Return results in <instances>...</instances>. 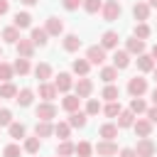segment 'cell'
<instances>
[{
    "instance_id": "1",
    "label": "cell",
    "mask_w": 157,
    "mask_h": 157,
    "mask_svg": "<svg viewBox=\"0 0 157 157\" xmlns=\"http://www.w3.org/2000/svg\"><path fill=\"white\" fill-rule=\"evenodd\" d=\"M103 20L105 22H115L118 17H120V12H123V7H120V2L118 0H108V2H103Z\"/></svg>"
},
{
    "instance_id": "2",
    "label": "cell",
    "mask_w": 157,
    "mask_h": 157,
    "mask_svg": "<svg viewBox=\"0 0 157 157\" xmlns=\"http://www.w3.org/2000/svg\"><path fill=\"white\" fill-rule=\"evenodd\" d=\"M145 91H147V78H142V76H132V78L128 81V93H130L132 98H140Z\"/></svg>"
},
{
    "instance_id": "3",
    "label": "cell",
    "mask_w": 157,
    "mask_h": 157,
    "mask_svg": "<svg viewBox=\"0 0 157 157\" xmlns=\"http://www.w3.org/2000/svg\"><path fill=\"white\" fill-rule=\"evenodd\" d=\"M135 152H137V157H152L157 152V147H155V142L150 137H140L137 145H135Z\"/></svg>"
},
{
    "instance_id": "4",
    "label": "cell",
    "mask_w": 157,
    "mask_h": 157,
    "mask_svg": "<svg viewBox=\"0 0 157 157\" xmlns=\"http://www.w3.org/2000/svg\"><path fill=\"white\" fill-rule=\"evenodd\" d=\"M74 88H76V96H78V98H88V96L93 93V81H91L88 76H81V78L74 83Z\"/></svg>"
},
{
    "instance_id": "5",
    "label": "cell",
    "mask_w": 157,
    "mask_h": 157,
    "mask_svg": "<svg viewBox=\"0 0 157 157\" xmlns=\"http://www.w3.org/2000/svg\"><path fill=\"white\" fill-rule=\"evenodd\" d=\"M34 115H37L39 120H49V123H52V118H56V105H54V103H39L37 110H34Z\"/></svg>"
},
{
    "instance_id": "6",
    "label": "cell",
    "mask_w": 157,
    "mask_h": 157,
    "mask_svg": "<svg viewBox=\"0 0 157 157\" xmlns=\"http://www.w3.org/2000/svg\"><path fill=\"white\" fill-rule=\"evenodd\" d=\"M96 152H98V157H113V155H118V145L113 140H101L96 145Z\"/></svg>"
},
{
    "instance_id": "7",
    "label": "cell",
    "mask_w": 157,
    "mask_h": 157,
    "mask_svg": "<svg viewBox=\"0 0 157 157\" xmlns=\"http://www.w3.org/2000/svg\"><path fill=\"white\" fill-rule=\"evenodd\" d=\"M86 59H88L91 64H103V61H105V49H103L101 44H93V47H88Z\"/></svg>"
},
{
    "instance_id": "8",
    "label": "cell",
    "mask_w": 157,
    "mask_h": 157,
    "mask_svg": "<svg viewBox=\"0 0 157 157\" xmlns=\"http://www.w3.org/2000/svg\"><path fill=\"white\" fill-rule=\"evenodd\" d=\"M15 47H17V56L32 59V54H34V42H32V39H20Z\"/></svg>"
},
{
    "instance_id": "9",
    "label": "cell",
    "mask_w": 157,
    "mask_h": 157,
    "mask_svg": "<svg viewBox=\"0 0 157 157\" xmlns=\"http://www.w3.org/2000/svg\"><path fill=\"white\" fill-rule=\"evenodd\" d=\"M132 17H135L137 22L150 20V5H147V2H135V5H132Z\"/></svg>"
},
{
    "instance_id": "10",
    "label": "cell",
    "mask_w": 157,
    "mask_h": 157,
    "mask_svg": "<svg viewBox=\"0 0 157 157\" xmlns=\"http://www.w3.org/2000/svg\"><path fill=\"white\" fill-rule=\"evenodd\" d=\"M118 32H113V29H108V32H103V37H101V47L103 49H118Z\"/></svg>"
},
{
    "instance_id": "11",
    "label": "cell",
    "mask_w": 157,
    "mask_h": 157,
    "mask_svg": "<svg viewBox=\"0 0 157 157\" xmlns=\"http://www.w3.org/2000/svg\"><path fill=\"white\" fill-rule=\"evenodd\" d=\"M125 52L128 54H145V42L142 39H137V37H130L128 42H125Z\"/></svg>"
},
{
    "instance_id": "12",
    "label": "cell",
    "mask_w": 157,
    "mask_h": 157,
    "mask_svg": "<svg viewBox=\"0 0 157 157\" xmlns=\"http://www.w3.org/2000/svg\"><path fill=\"white\" fill-rule=\"evenodd\" d=\"M113 66H115V69H128V66H130V54H128L125 49H115V54H113Z\"/></svg>"
},
{
    "instance_id": "13",
    "label": "cell",
    "mask_w": 157,
    "mask_h": 157,
    "mask_svg": "<svg viewBox=\"0 0 157 157\" xmlns=\"http://www.w3.org/2000/svg\"><path fill=\"white\" fill-rule=\"evenodd\" d=\"M54 86H56V91H61V93H66L71 86H74V81H71V74H66V71H61L56 78H54Z\"/></svg>"
},
{
    "instance_id": "14",
    "label": "cell",
    "mask_w": 157,
    "mask_h": 157,
    "mask_svg": "<svg viewBox=\"0 0 157 157\" xmlns=\"http://www.w3.org/2000/svg\"><path fill=\"white\" fill-rule=\"evenodd\" d=\"M56 93H59V91H56L54 83H39V98H42L44 103H52Z\"/></svg>"
},
{
    "instance_id": "15",
    "label": "cell",
    "mask_w": 157,
    "mask_h": 157,
    "mask_svg": "<svg viewBox=\"0 0 157 157\" xmlns=\"http://www.w3.org/2000/svg\"><path fill=\"white\" fill-rule=\"evenodd\" d=\"M98 135H101L103 140H115V137H118V125H115V123H103V125L98 128Z\"/></svg>"
},
{
    "instance_id": "16",
    "label": "cell",
    "mask_w": 157,
    "mask_h": 157,
    "mask_svg": "<svg viewBox=\"0 0 157 157\" xmlns=\"http://www.w3.org/2000/svg\"><path fill=\"white\" fill-rule=\"evenodd\" d=\"M44 29H47V34H54V37H59V34L64 32V22H61L59 17H49Z\"/></svg>"
},
{
    "instance_id": "17",
    "label": "cell",
    "mask_w": 157,
    "mask_h": 157,
    "mask_svg": "<svg viewBox=\"0 0 157 157\" xmlns=\"http://www.w3.org/2000/svg\"><path fill=\"white\" fill-rule=\"evenodd\" d=\"M29 39L34 42V47H44V44L49 42V34H47V29H44V27H34Z\"/></svg>"
},
{
    "instance_id": "18",
    "label": "cell",
    "mask_w": 157,
    "mask_h": 157,
    "mask_svg": "<svg viewBox=\"0 0 157 157\" xmlns=\"http://www.w3.org/2000/svg\"><path fill=\"white\" fill-rule=\"evenodd\" d=\"M115 125H118V128H132V125H135V113H132L130 108H128V110H120Z\"/></svg>"
},
{
    "instance_id": "19",
    "label": "cell",
    "mask_w": 157,
    "mask_h": 157,
    "mask_svg": "<svg viewBox=\"0 0 157 157\" xmlns=\"http://www.w3.org/2000/svg\"><path fill=\"white\" fill-rule=\"evenodd\" d=\"M52 132H54V125H52L49 120H39V123L34 125V135H37L39 140H42V137H49Z\"/></svg>"
},
{
    "instance_id": "20",
    "label": "cell",
    "mask_w": 157,
    "mask_h": 157,
    "mask_svg": "<svg viewBox=\"0 0 157 157\" xmlns=\"http://www.w3.org/2000/svg\"><path fill=\"white\" fill-rule=\"evenodd\" d=\"M137 69H140L142 74L155 71V59H152L150 54H140V56H137Z\"/></svg>"
},
{
    "instance_id": "21",
    "label": "cell",
    "mask_w": 157,
    "mask_h": 157,
    "mask_svg": "<svg viewBox=\"0 0 157 157\" xmlns=\"http://www.w3.org/2000/svg\"><path fill=\"white\" fill-rule=\"evenodd\" d=\"M78 105H81V98H78L76 93H74V96H64V101H61V108L69 110V113H76Z\"/></svg>"
},
{
    "instance_id": "22",
    "label": "cell",
    "mask_w": 157,
    "mask_h": 157,
    "mask_svg": "<svg viewBox=\"0 0 157 157\" xmlns=\"http://www.w3.org/2000/svg\"><path fill=\"white\" fill-rule=\"evenodd\" d=\"M71 128H86V123H88V115L86 113H81V110H76V113H71L69 115V120H66Z\"/></svg>"
},
{
    "instance_id": "23",
    "label": "cell",
    "mask_w": 157,
    "mask_h": 157,
    "mask_svg": "<svg viewBox=\"0 0 157 157\" xmlns=\"http://www.w3.org/2000/svg\"><path fill=\"white\" fill-rule=\"evenodd\" d=\"M132 128H135L137 137H150V132H152V123H150V120H142V118H140V120H135V125H132Z\"/></svg>"
},
{
    "instance_id": "24",
    "label": "cell",
    "mask_w": 157,
    "mask_h": 157,
    "mask_svg": "<svg viewBox=\"0 0 157 157\" xmlns=\"http://www.w3.org/2000/svg\"><path fill=\"white\" fill-rule=\"evenodd\" d=\"M2 39H5L7 44H17L22 37H20V29L12 25V27H5V29H2Z\"/></svg>"
},
{
    "instance_id": "25",
    "label": "cell",
    "mask_w": 157,
    "mask_h": 157,
    "mask_svg": "<svg viewBox=\"0 0 157 157\" xmlns=\"http://www.w3.org/2000/svg\"><path fill=\"white\" fill-rule=\"evenodd\" d=\"M71 69H74V74H78V76H88V69H91V61H88V59H74V64H71Z\"/></svg>"
},
{
    "instance_id": "26",
    "label": "cell",
    "mask_w": 157,
    "mask_h": 157,
    "mask_svg": "<svg viewBox=\"0 0 157 157\" xmlns=\"http://www.w3.org/2000/svg\"><path fill=\"white\" fill-rule=\"evenodd\" d=\"M15 101H17L22 108H27V105H32V101H34V91H32V88H22Z\"/></svg>"
},
{
    "instance_id": "27",
    "label": "cell",
    "mask_w": 157,
    "mask_h": 157,
    "mask_svg": "<svg viewBox=\"0 0 157 157\" xmlns=\"http://www.w3.org/2000/svg\"><path fill=\"white\" fill-rule=\"evenodd\" d=\"M34 76L39 78V83H47V78L52 76V66L49 64H37L34 66Z\"/></svg>"
},
{
    "instance_id": "28",
    "label": "cell",
    "mask_w": 157,
    "mask_h": 157,
    "mask_svg": "<svg viewBox=\"0 0 157 157\" xmlns=\"http://www.w3.org/2000/svg\"><path fill=\"white\" fill-rule=\"evenodd\" d=\"M29 25H32V15L29 12H17L15 15V27L17 29H27Z\"/></svg>"
},
{
    "instance_id": "29",
    "label": "cell",
    "mask_w": 157,
    "mask_h": 157,
    "mask_svg": "<svg viewBox=\"0 0 157 157\" xmlns=\"http://www.w3.org/2000/svg\"><path fill=\"white\" fill-rule=\"evenodd\" d=\"M150 34H152V29H150V25H147V22H137V25H135L132 37H137V39H142V42H145Z\"/></svg>"
},
{
    "instance_id": "30",
    "label": "cell",
    "mask_w": 157,
    "mask_h": 157,
    "mask_svg": "<svg viewBox=\"0 0 157 157\" xmlns=\"http://www.w3.org/2000/svg\"><path fill=\"white\" fill-rule=\"evenodd\" d=\"M17 88H15V83L12 81H7V83H0V98H17Z\"/></svg>"
},
{
    "instance_id": "31",
    "label": "cell",
    "mask_w": 157,
    "mask_h": 157,
    "mask_svg": "<svg viewBox=\"0 0 157 157\" xmlns=\"http://www.w3.org/2000/svg\"><path fill=\"white\" fill-rule=\"evenodd\" d=\"M78 47H81L78 34H66V37H64V49H66V52H76Z\"/></svg>"
},
{
    "instance_id": "32",
    "label": "cell",
    "mask_w": 157,
    "mask_h": 157,
    "mask_svg": "<svg viewBox=\"0 0 157 157\" xmlns=\"http://www.w3.org/2000/svg\"><path fill=\"white\" fill-rule=\"evenodd\" d=\"M12 69H15V74H20V76L29 74V59H22V56H17V59H15V64H12Z\"/></svg>"
},
{
    "instance_id": "33",
    "label": "cell",
    "mask_w": 157,
    "mask_h": 157,
    "mask_svg": "<svg viewBox=\"0 0 157 157\" xmlns=\"http://www.w3.org/2000/svg\"><path fill=\"white\" fill-rule=\"evenodd\" d=\"M74 152H76V145H71L69 140H61L59 147H56V155H59V157H69V155H74Z\"/></svg>"
},
{
    "instance_id": "34",
    "label": "cell",
    "mask_w": 157,
    "mask_h": 157,
    "mask_svg": "<svg viewBox=\"0 0 157 157\" xmlns=\"http://www.w3.org/2000/svg\"><path fill=\"white\" fill-rule=\"evenodd\" d=\"M101 78H103L105 83H113V81L118 78V69H115V66H103V69H101Z\"/></svg>"
},
{
    "instance_id": "35",
    "label": "cell",
    "mask_w": 157,
    "mask_h": 157,
    "mask_svg": "<svg viewBox=\"0 0 157 157\" xmlns=\"http://www.w3.org/2000/svg\"><path fill=\"white\" fill-rule=\"evenodd\" d=\"M39 145H42V140L34 135V137H27L25 140V152H29V155H37L39 152Z\"/></svg>"
},
{
    "instance_id": "36",
    "label": "cell",
    "mask_w": 157,
    "mask_h": 157,
    "mask_svg": "<svg viewBox=\"0 0 157 157\" xmlns=\"http://www.w3.org/2000/svg\"><path fill=\"white\" fill-rule=\"evenodd\" d=\"M101 96H103V98H105V101L110 103V101H118V96H120V91H118V86H113V83H108V86L103 88V93H101Z\"/></svg>"
},
{
    "instance_id": "37",
    "label": "cell",
    "mask_w": 157,
    "mask_h": 157,
    "mask_svg": "<svg viewBox=\"0 0 157 157\" xmlns=\"http://www.w3.org/2000/svg\"><path fill=\"white\" fill-rule=\"evenodd\" d=\"M12 74H15V69H12L10 64L0 61V83H7V81L12 78Z\"/></svg>"
},
{
    "instance_id": "38",
    "label": "cell",
    "mask_w": 157,
    "mask_h": 157,
    "mask_svg": "<svg viewBox=\"0 0 157 157\" xmlns=\"http://www.w3.org/2000/svg\"><path fill=\"white\" fill-rule=\"evenodd\" d=\"M83 10L88 15H96L98 10H103V0H83Z\"/></svg>"
},
{
    "instance_id": "39",
    "label": "cell",
    "mask_w": 157,
    "mask_h": 157,
    "mask_svg": "<svg viewBox=\"0 0 157 157\" xmlns=\"http://www.w3.org/2000/svg\"><path fill=\"white\" fill-rule=\"evenodd\" d=\"M120 110H123V108H120V103H118V101H110V103L103 108V113H105L108 118H118V115H120Z\"/></svg>"
},
{
    "instance_id": "40",
    "label": "cell",
    "mask_w": 157,
    "mask_h": 157,
    "mask_svg": "<svg viewBox=\"0 0 157 157\" xmlns=\"http://www.w3.org/2000/svg\"><path fill=\"white\" fill-rule=\"evenodd\" d=\"M54 132H56L61 140H69V135H71V125H69V123H56V125H54Z\"/></svg>"
},
{
    "instance_id": "41",
    "label": "cell",
    "mask_w": 157,
    "mask_h": 157,
    "mask_svg": "<svg viewBox=\"0 0 157 157\" xmlns=\"http://www.w3.org/2000/svg\"><path fill=\"white\" fill-rule=\"evenodd\" d=\"M130 110H132L135 115H140V113H145V110H147V105H145V101H142V98H132V101H130Z\"/></svg>"
},
{
    "instance_id": "42",
    "label": "cell",
    "mask_w": 157,
    "mask_h": 157,
    "mask_svg": "<svg viewBox=\"0 0 157 157\" xmlns=\"http://www.w3.org/2000/svg\"><path fill=\"white\" fill-rule=\"evenodd\" d=\"M103 108H101V101H96V98H88V103H86V115H96V113H101Z\"/></svg>"
},
{
    "instance_id": "43",
    "label": "cell",
    "mask_w": 157,
    "mask_h": 157,
    "mask_svg": "<svg viewBox=\"0 0 157 157\" xmlns=\"http://www.w3.org/2000/svg\"><path fill=\"white\" fill-rule=\"evenodd\" d=\"M10 137L22 140V137H25V125H22V123H12V125H10Z\"/></svg>"
},
{
    "instance_id": "44",
    "label": "cell",
    "mask_w": 157,
    "mask_h": 157,
    "mask_svg": "<svg viewBox=\"0 0 157 157\" xmlns=\"http://www.w3.org/2000/svg\"><path fill=\"white\" fill-rule=\"evenodd\" d=\"M91 152H93V147H91L88 142H78V145H76V155H78V157H91Z\"/></svg>"
},
{
    "instance_id": "45",
    "label": "cell",
    "mask_w": 157,
    "mask_h": 157,
    "mask_svg": "<svg viewBox=\"0 0 157 157\" xmlns=\"http://www.w3.org/2000/svg\"><path fill=\"white\" fill-rule=\"evenodd\" d=\"M10 125H12V113L7 108H2L0 110V128H10Z\"/></svg>"
},
{
    "instance_id": "46",
    "label": "cell",
    "mask_w": 157,
    "mask_h": 157,
    "mask_svg": "<svg viewBox=\"0 0 157 157\" xmlns=\"http://www.w3.org/2000/svg\"><path fill=\"white\" fill-rule=\"evenodd\" d=\"M20 152H22V150H20V145H15V142H10V145L2 150L5 157H20Z\"/></svg>"
},
{
    "instance_id": "47",
    "label": "cell",
    "mask_w": 157,
    "mask_h": 157,
    "mask_svg": "<svg viewBox=\"0 0 157 157\" xmlns=\"http://www.w3.org/2000/svg\"><path fill=\"white\" fill-rule=\"evenodd\" d=\"M61 5H64V10H78V5H83V0H61Z\"/></svg>"
},
{
    "instance_id": "48",
    "label": "cell",
    "mask_w": 157,
    "mask_h": 157,
    "mask_svg": "<svg viewBox=\"0 0 157 157\" xmlns=\"http://www.w3.org/2000/svg\"><path fill=\"white\" fill-rule=\"evenodd\" d=\"M147 120H150V123H157V105L147 108Z\"/></svg>"
},
{
    "instance_id": "49",
    "label": "cell",
    "mask_w": 157,
    "mask_h": 157,
    "mask_svg": "<svg viewBox=\"0 0 157 157\" xmlns=\"http://www.w3.org/2000/svg\"><path fill=\"white\" fill-rule=\"evenodd\" d=\"M120 157H137V152H135V147H123Z\"/></svg>"
},
{
    "instance_id": "50",
    "label": "cell",
    "mask_w": 157,
    "mask_h": 157,
    "mask_svg": "<svg viewBox=\"0 0 157 157\" xmlns=\"http://www.w3.org/2000/svg\"><path fill=\"white\" fill-rule=\"evenodd\" d=\"M10 10V5H7V0H0V15H5Z\"/></svg>"
},
{
    "instance_id": "51",
    "label": "cell",
    "mask_w": 157,
    "mask_h": 157,
    "mask_svg": "<svg viewBox=\"0 0 157 157\" xmlns=\"http://www.w3.org/2000/svg\"><path fill=\"white\" fill-rule=\"evenodd\" d=\"M20 2H22V5H34L37 0H20Z\"/></svg>"
},
{
    "instance_id": "52",
    "label": "cell",
    "mask_w": 157,
    "mask_h": 157,
    "mask_svg": "<svg viewBox=\"0 0 157 157\" xmlns=\"http://www.w3.org/2000/svg\"><path fill=\"white\" fill-rule=\"evenodd\" d=\"M150 56H152V59H157V44L152 47V54H150Z\"/></svg>"
},
{
    "instance_id": "53",
    "label": "cell",
    "mask_w": 157,
    "mask_h": 157,
    "mask_svg": "<svg viewBox=\"0 0 157 157\" xmlns=\"http://www.w3.org/2000/svg\"><path fill=\"white\" fill-rule=\"evenodd\" d=\"M152 103H155V105H157V88H155V91H152Z\"/></svg>"
},
{
    "instance_id": "54",
    "label": "cell",
    "mask_w": 157,
    "mask_h": 157,
    "mask_svg": "<svg viewBox=\"0 0 157 157\" xmlns=\"http://www.w3.org/2000/svg\"><path fill=\"white\" fill-rule=\"evenodd\" d=\"M147 5H150V7H157V0H150Z\"/></svg>"
},
{
    "instance_id": "55",
    "label": "cell",
    "mask_w": 157,
    "mask_h": 157,
    "mask_svg": "<svg viewBox=\"0 0 157 157\" xmlns=\"http://www.w3.org/2000/svg\"><path fill=\"white\" fill-rule=\"evenodd\" d=\"M152 76H155V81H157V66H155V71H152Z\"/></svg>"
},
{
    "instance_id": "56",
    "label": "cell",
    "mask_w": 157,
    "mask_h": 157,
    "mask_svg": "<svg viewBox=\"0 0 157 157\" xmlns=\"http://www.w3.org/2000/svg\"><path fill=\"white\" fill-rule=\"evenodd\" d=\"M0 59H2V52H0Z\"/></svg>"
}]
</instances>
